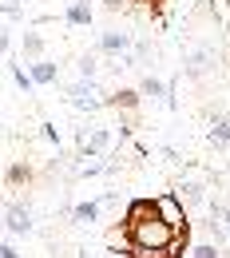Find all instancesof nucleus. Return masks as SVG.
I'll return each mask as SVG.
<instances>
[{"label":"nucleus","mask_w":230,"mask_h":258,"mask_svg":"<svg viewBox=\"0 0 230 258\" xmlns=\"http://www.w3.org/2000/svg\"><path fill=\"white\" fill-rule=\"evenodd\" d=\"M64 99H67V107H75V111H103V107H107V96L99 92L96 80H75V84H67Z\"/></svg>","instance_id":"7ed1b4c3"},{"label":"nucleus","mask_w":230,"mask_h":258,"mask_svg":"<svg viewBox=\"0 0 230 258\" xmlns=\"http://www.w3.org/2000/svg\"><path fill=\"white\" fill-rule=\"evenodd\" d=\"M84 258H103V254H84Z\"/></svg>","instance_id":"cd10ccee"},{"label":"nucleus","mask_w":230,"mask_h":258,"mask_svg":"<svg viewBox=\"0 0 230 258\" xmlns=\"http://www.w3.org/2000/svg\"><path fill=\"white\" fill-rule=\"evenodd\" d=\"M143 8L155 16V20H163V12H167V0H143Z\"/></svg>","instance_id":"5701e85b"},{"label":"nucleus","mask_w":230,"mask_h":258,"mask_svg":"<svg viewBox=\"0 0 230 258\" xmlns=\"http://www.w3.org/2000/svg\"><path fill=\"white\" fill-rule=\"evenodd\" d=\"M115 230L123 234L127 250H159V246H175L179 234L175 226L163 219L159 199H131L123 207V219L115 223Z\"/></svg>","instance_id":"f257e3e1"},{"label":"nucleus","mask_w":230,"mask_h":258,"mask_svg":"<svg viewBox=\"0 0 230 258\" xmlns=\"http://www.w3.org/2000/svg\"><path fill=\"white\" fill-rule=\"evenodd\" d=\"M4 230H8V234H32V230H36L32 211H28L24 203L8 199V203H4Z\"/></svg>","instance_id":"423d86ee"},{"label":"nucleus","mask_w":230,"mask_h":258,"mask_svg":"<svg viewBox=\"0 0 230 258\" xmlns=\"http://www.w3.org/2000/svg\"><path fill=\"white\" fill-rule=\"evenodd\" d=\"M103 4H107V8H127L131 0H103Z\"/></svg>","instance_id":"a878e982"},{"label":"nucleus","mask_w":230,"mask_h":258,"mask_svg":"<svg viewBox=\"0 0 230 258\" xmlns=\"http://www.w3.org/2000/svg\"><path fill=\"white\" fill-rule=\"evenodd\" d=\"M28 183H36V167H32V163L16 159V163H8V167H4V187H8V191L28 187Z\"/></svg>","instance_id":"9d476101"},{"label":"nucleus","mask_w":230,"mask_h":258,"mask_svg":"<svg viewBox=\"0 0 230 258\" xmlns=\"http://www.w3.org/2000/svg\"><path fill=\"white\" fill-rule=\"evenodd\" d=\"M226 230H230V203H226Z\"/></svg>","instance_id":"bb28decb"},{"label":"nucleus","mask_w":230,"mask_h":258,"mask_svg":"<svg viewBox=\"0 0 230 258\" xmlns=\"http://www.w3.org/2000/svg\"><path fill=\"white\" fill-rule=\"evenodd\" d=\"M206 139H210V147H230V115H218V119H210V127H206Z\"/></svg>","instance_id":"2eb2a0df"},{"label":"nucleus","mask_w":230,"mask_h":258,"mask_svg":"<svg viewBox=\"0 0 230 258\" xmlns=\"http://www.w3.org/2000/svg\"><path fill=\"white\" fill-rule=\"evenodd\" d=\"M96 72H99V64H96V56L88 52V56H80V80H96Z\"/></svg>","instance_id":"412c9836"},{"label":"nucleus","mask_w":230,"mask_h":258,"mask_svg":"<svg viewBox=\"0 0 230 258\" xmlns=\"http://www.w3.org/2000/svg\"><path fill=\"white\" fill-rule=\"evenodd\" d=\"M99 215H103V199H88V203H75V207H71V219L80 226L99 223Z\"/></svg>","instance_id":"4468645a"},{"label":"nucleus","mask_w":230,"mask_h":258,"mask_svg":"<svg viewBox=\"0 0 230 258\" xmlns=\"http://www.w3.org/2000/svg\"><path fill=\"white\" fill-rule=\"evenodd\" d=\"M28 72H32L36 88H52V84H60V64H56V60H48V56L28 60Z\"/></svg>","instance_id":"1a4fd4ad"},{"label":"nucleus","mask_w":230,"mask_h":258,"mask_svg":"<svg viewBox=\"0 0 230 258\" xmlns=\"http://www.w3.org/2000/svg\"><path fill=\"white\" fill-rule=\"evenodd\" d=\"M155 199H159V211H163V219L175 226L179 242H191V215H187V203H183V199H179L175 191L155 195Z\"/></svg>","instance_id":"20e7f679"},{"label":"nucleus","mask_w":230,"mask_h":258,"mask_svg":"<svg viewBox=\"0 0 230 258\" xmlns=\"http://www.w3.org/2000/svg\"><path fill=\"white\" fill-rule=\"evenodd\" d=\"M191 258H222V250H218L214 242H195V246H191Z\"/></svg>","instance_id":"aec40b11"},{"label":"nucleus","mask_w":230,"mask_h":258,"mask_svg":"<svg viewBox=\"0 0 230 258\" xmlns=\"http://www.w3.org/2000/svg\"><path fill=\"white\" fill-rule=\"evenodd\" d=\"M20 52H24V60H40L44 56V36L28 28V32L20 36Z\"/></svg>","instance_id":"a211bd4d"},{"label":"nucleus","mask_w":230,"mask_h":258,"mask_svg":"<svg viewBox=\"0 0 230 258\" xmlns=\"http://www.w3.org/2000/svg\"><path fill=\"white\" fill-rule=\"evenodd\" d=\"M96 52L99 56H111V60H119L123 68H131L135 64V36L131 32H119V28H107V32H99L96 40Z\"/></svg>","instance_id":"f03ea898"},{"label":"nucleus","mask_w":230,"mask_h":258,"mask_svg":"<svg viewBox=\"0 0 230 258\" xmlns=\"http://www.w3.org/2000/svg\"><path fill=\"white\" fill-rule=\"evenodd\" d=\"M175 195L187 203V211H191V207H198V203H210V199H206V191H202V183H198V179H187V175L175 183Z\"/></svg>","instance_id":"f8f14e48"},{"label":"nucleus","mask_w":230,"mask_h":258,"mask_svg":"<svg viewBox=\"0 0 230 258\" xmlns=\"http://www.w3.org/2000/svg\"><path fill=\"white\" fill-rule=\"evenodd\" d=\"M143 103V92L139 88H115L111 96H107V107H115V111H135Z\"/></svg>","instance_id":"ddd939ff"},{"label":"nucleus","mask_w":230,"mask_h":258,"mask_svg":"<svg viewBox=\"0 0 230 258\" xmlns=\"http://www.w3.org/2000/svg\"><path fill=\"white\" fill-rule=\"evenodd\" d=\"M115 143L111 127H84L80 131V155H107Z\"/></svg>","instance_id":"0eeeda50"},{"label":"nucleus","mask_w":230,"mask_h":258,"mask_svg":"<svg viewBox=\"0 0 230 258\" xmlns=\"http://www.w3.org/2000/svg\"><path fill=\"white\" fill-rule=\"evenodd\" d=\"M0 258H24V254H20L12 242H0Z\"/></svg>","instance_id":"b1692460"},{"label":"nucleus","mask_w":230,"mask_h":258,"mask_svg":"<svg viewBox=\"0 0 230 258\" xmlns=\"http://www.w3.org/2000/svg\"><path fill=\"white\" fill-rule=\"evenodd\" d=\"M191 250V242H175V246H159V250H127V258H183Z\"/></svg>","instance_id":"dca6fc26"},{"label":"nucleus","mask_w":230,"mask_h":258,"mask_svg":"<svg viewBox=\"0 0 230 258\" xmlns=\"http://www.w3.org/2000/svg\"><path fill=\"white\" fill-rule=\"evenodd\" d=\"M0 8H4V20H24V8H20V0H0Z\"/></svg>","instance_id":"4be33fe9"},{"label":"nucleus","mask_w":230,"mask_h":258,"mask_svg":"<svg viewBox=\"0 0 230 258\" xmlns=\"http://www.w3.org/2000/svg\"><path fill=\"white\" fill-rule=\"evenodd\" d=\"M4 64H8V76L16 80V88H20L24 96H32V92H36V80H32V72H28V68H20L16 60H12V56H8Z\"/></svg>","instance_id":"f3484780"},{"label":"nucleus","mask_w":230,"mask_h":258,"mask_svg":"<svg viewBox=\"0 0 230 258\" xmlns=\"http://www.w3.org/2000/svg\"><path fill=\"white\" fill-rule=\"evenodd\" d=\"M135 64H155V56H159V48L151 44V40H135Z\"/></svg>","instance_id":"6ab92c4d"},{"label":"nucleus","mask_w":230,"mask_h":258,"mask_svg":"<svg viewBox=\"0 0 230 258\" xmlns=\"http://www.w3.org/2000/svg\"><path fill=\"white\" fill-rule=\"evenodd\" d=\"M44 139H48V143H56V147H60V131L52 127V123H44Z\"/></svg>","instance_id":"393cba45"},{"label":"nucleus","mask_w":230,"mask_h":258,"mask_svg":"<svg viewBox=\"0 0 230 258\" xmlns=\"http://www.w3.org/2000/svg\"><path fill=\"white\" fill-rule=\"evenodd\" d=\"M64 24H71V28H92V0H67Z\"/></svg>","instance_id":"9b49d317"},{"label":"nucleus","mask_w":230,"mask_h":258,"mask_svg":"<svg viewBox=\"0 0 230 258\" xmlns=\"http://www.w3.org/2000/svg\"><path fill=\"white\" fill-rule=\"evenodd\" d=\"M214 64H218V48H214V44H202V48H195V52H187L183 76H187V80H198V76H206Z\"/></svg>","instance_id":"39448f33"},{"label":"nucleus","mask_w":230,"mask_h":258,"mask_svg":"<svg viewBox=\"0 0 230 258\" xmlns=\"http://www.w3.org/2000/svg\"><path fill=\"white\" fill-rule=\"evenodd\" d=\"M139 92H143V99H151V103H159V107H171V103H175V99H171V84L159 80L155 72H147V76L139 80Z\"/></svg>","instance_id":"6e6552de"}]
</instances>
